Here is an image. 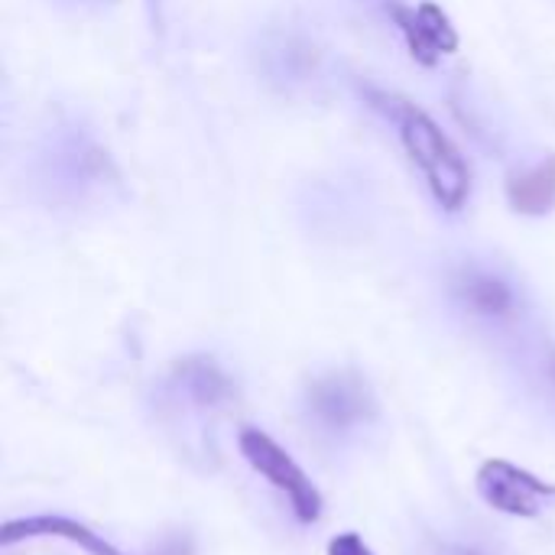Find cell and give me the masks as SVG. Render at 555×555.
Instances as JSON below:
<instances>
[{"label": "cell", "instance_id": "1", "mask_svg": "<svg viewBox=\"0 0 555 555\" xmlns=\"http://www.w3.org/2000/svg\"><path fill=\"white\" fill-rule=\"evenodd\" d=\"M361 98L397 130L410 163L420 169L436 205L446 211H462L472 198V166L465 163L455 140L439 127V120L416 101L377 85H361Z\"/></svg>", "mask_w": 555, "mask_h": 555}, {"label": "cell", "instance_id": "2", "mask_svg": "<svg viewBox=\"0 0 555 555\" xmlns=\"http://www.w3.org/2000/svg\"><path fill=\"white\" fill-rule=\"evenodd\" d=\"M36 179L49 202L88 208L120 185L107 146L75 117H59L36 146Z\"/></svg>", "mask_w": 555, "mask_h": 555}, {"label": "cell", "instance_id": "3", "mask_svg": "<svg viewBox=\"0 0 555 555\" xmlns=\"http://www.w3.org/2000/svg\"><path fill=\"white\" fill-rule=\"evenodd\" d=\"M237 449H241L244 462L289 501L299 524H315L322 517V507H325L322 491L312 485V478L296 465V459L273 436L247 426L237 436Z\"/></svg>", "mask_w": 555, "mask_h": 555}, {"label": "cell", "instance_id": "4", "mask_svg": "<svg viewBox=\"0 0 555 555\" xmlns=\"http://www.w3.org/2000/svg\"><path fill=\"white\" fill-rule=\"evenodd\" d=\"M475 485L488 507H494L498 514L517 517V520L540 517L555 501L553 481H543L540 475H533L507 459H488L478 468Z\"/></svg>", "mask_w": 555, "mask_h": 555}, {"label": "cell", "instance_id": "5", "mask_svg": "<svg viewBox=\"0 0 555 555\" xmlns=\"http://www.w3.org/2000/svg\"><path fill=\"white\" fill-rule=\"evenodd\" d=\"M387 16L397 26V33L403 36L410 55L423 65H436L442 55L459 49V33H455L449 13L433 0H420V3L390 0Z\"/></svg>", "mask_w": 555, "mask_h": 555}, {"label": "cell", "instance_id": "6", "mask_svg": "<svg viewBox=\"0 0 555 555\" xmlns=\"http://www.w3.org/2000/svg\"><path fill=\"white\" fill-rule=\"evenodd\" d=\"M309 406L332 429H348V426H358L374 416L371 387L358 374L319 377L309 390Z\"/></svg>", "mask_w": 555, "mask_h": 555}, {"label": "cell", "instance_id": "7", "mask_svg": "<svg viewBox=\"0 0 555 555\" xmlns=\"http://www.w3.org/2000/svg\"><path fill=\"white\" fill-rule=\"evenodd\" d=\"M452 293L465 312L478 319H511L517 312V289L507 276L488 267H462L452 280Z\"/></svg>", "mask_w": 555, "mask_h": 555}, {"label": "cell", "instance_id": "8", "mask_svg": "<svg viewBox=\"0 0 555 555\" xmlns=\"http://www.w3.org/2000/svg\"><path fill=\"white\" fill-rule=\"evenodd\" d=\"M23 540H65L88 555H127L120 553L114 543H107L101 533H94L91 527L68 520V517H55V514H36V517H20V520H7L0 530V546H13Z\"/></svg>", "mask_w": 555, "mask_h": 555}, {"label": "cell", "instance_id": "9", "mask_svg": "<svg viewBox=\"0 0 555 555\" xmlns=\"http://www.w3.org/2000/svg\"><path fill=\"white\" fill-rule=\"evenodd\" d=\"M507 202L517 215H530V218L550 215L555 208V156H546L511 176Z\"/></svg>", "mask_w": 555, "mask_h": 555}, {"label": "cell", "instance_id": "10", "mask_svg": "<svg viewBox=\"0 0 555 555\" xmlns=\"http://www.w3.org/2000/svg\"><path fill=\"white\" fill-rule=\"evenodd\" d=\"M176 371H179L182 390H185L198 406H218L221 400L231 397V380H228V374L218 367V361H211V358H205V354L185 358Z\"/></svg>", "mask_w": 555, "mask_h": 555}, {"label": "cell", "instance_id": "11", "mask_svg": "<svg viewBox=\"0 0 555 555\" xmlns=\"http://www.w3.org/2000/svg\"><path fill=\"white\" fill-rule=\"evenodd\" d=\"M263 62H267L270 78L306 81L309 72H315V49H309L306 42H299L293 36H280L263 49Z\"/></svg>", "mask_w": 555, "mask_h": 555}, {"label": "cell", "instance_id": "12", "mask_svg": "<svg viewBox=\"0 0 555 555\" xmlns=\"http://www.w3.org/2000/svg\"><path fill=\"white\" fill-rule=\"evenodd\" d=\"M328 555H377L358 533H338L328 543Z\"/></svg>", "mask_w": 555, "mask_h": 555}, {"label": "cell", "instance_id": "13", "mask_svg": "<svg viewBox=\"0 0 555 555\" xmlns=\"http://www.w3.org/2000/svg\"><path fill=\"white\" fill-rule=\"evenodd\" d=\"M546 371H550V380L555 384V351L550 354V361H546Z\"/></svg>", "mask_w": 555, "mask_h": 555}]
</instances>
